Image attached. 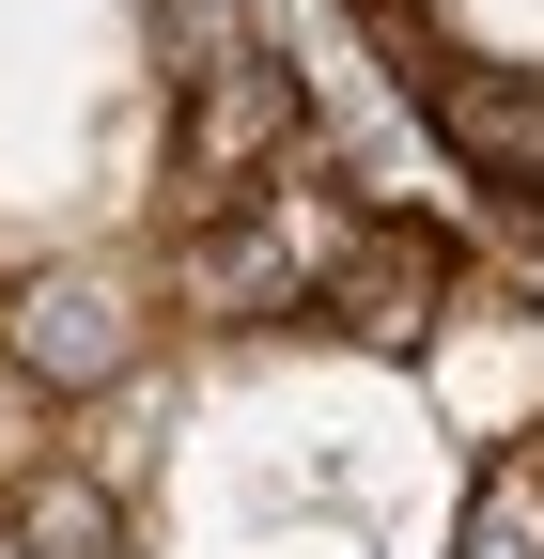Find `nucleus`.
<instances>
[{
  "label": "nucleus",
  "instance_id": "6",
  "mask_svg": "<svg viewBox=\"0 0 544 559\" xmlns=\"http://www.w3.org/2000/svg\"><path fill=\"white\" fill-rule=\"evenodd\" d=\"M421 124H436L483 187H544V79H529V62L436 47V62H421Z\"/></svg>",
  "mask_w": 544,
  "mask_h": 559
},
{
  "label": "nucleus",
  "instance_id": "8",
  "mask_svg": "<svg viewBox=\"0 0 544 559\" xmlns=\"http://www.w3.org/2000/svg\"><path fill=\"white\" fill-rule=\"evenodd\" d=\"M451 559H544V451H483V481H466V513H451Z\"/></svg>",
  "mask_w": 544,
  "mask_h": 559
},
{
  "label": "nucleus",
  "instance_id": "5",
  "mask_svg": "<svg viewBox=\"0 0 544 559\" xmlns=\"http://www.w3.org/2000/svg\"><path fill=\"white\" fill-rule=\"evenodd\" d=\"M421 373H436V404H451V436L513 451L529 419H544V311L451 296V311H436V342H421Z\"/></svg>",
  "mask_w": 544,
  "mask_h": 559
},
{
  "label": "nucleus",
  "instance_id": "2",
  "mask_svg": "<svg viewBox=\"0 0 544 559\" xmlns=\"http://www.w3.org/2000/svg\"><path fill=\"white\" fill-rule=\"evenodd\" d=\"M141 326H156L141 264H32L16 296H0V358L32 389H62V404H94V389L141 373Z\"/></svg>",
  "mask_w": 544,
  "mask_h": 559
},
{
  "label": "nucleus",
  "instance_id": "4",
  "mask_svg": "<svg viewBox=\"0 0 544 559\" xmlns=\"http://www.w3.org/2000/svg\"><path fill=\"white\" fill-rule=\"evenodd\" d=\"M327 234H343V218L296 234L281 202H218V218L172 234V311H202V326H264V311H296L311 264H327Z\"/></svg>",
  "mask_w": 544,
  "mask_h": 559
},
{
  "label": "nucleus",
  "instance_id": "7",
  "mask_svg": "<svg viewBox=\"0 0 544 559\" xmlns=\"http://www.w3.org/2000/svg\"><path fill=\"white\" fill-rule=\"evenodd\" d=\"M0 528H16V559H125V513H109V481H79V466H32L16 498H0Z\"/></svg>",
  "mask_w": 544,
  "mask_h": 559
},
{
  "label": "nucleus",
  "instance_id": "3",
  "mask_svg": "<svg viewBox=\"0 0 544 559\" xmlns=\"http://www.w3.org/2000/svg\"><path fill=\"white\" fill-rule=\"evenodd\" d=\"M451 296H466V264H451V234H421V218H343L327 264H311V311L343 326V342H374V358H421Z\"/></svg>",
  "mask_w": 544,
  "mask_h": 559
},
{
  "label": "nucleus",
  "instance_id": "10",
  "mask_svg": "<svg viewBox=\"0 0 544 559\" xmlns=\"http://www.w3.org/2000/svg\"><path fill=\"white\" fill-rule=\"evenodd\" d=\"M343 16H358V32H389V47H421V0H343ZM421 62H436V47H421Z\"/></svg>",
  "mask_w": 544,
  "mask_h": 559
},
{
  "label": "nucleus",
  "instance_id": "1",
  "mask_svg": "<svg viewBox=\"0 0 544 559\" xmlns=\"http://www.w3.org/2000/svg\"><path fill=\"white\" fill-rule=\"evenodd\" d=\"M296 124H311V94H296V62L281 47H202L187 62V109H172V171H187V218H218V202H249V171H281L296 156Z\"/></svg>",
  "mask_w": 544,
  "mask_h": 559
},
{
  "label": "nucleus",
  "instance_id": "9",
  "mask_svg": "<svg viewBox=\"0 0 544 559\" xmlns=\"http://www.w3.org/2000/svg\"><path fill=\"white\" fill-rule=\"evenodd\" d=\"M62 451V389H32L16 358H0V498H16V481Z\"/></svg>",
  "mask_w": 544,
  "mask_h": 559
}]
</instances>
